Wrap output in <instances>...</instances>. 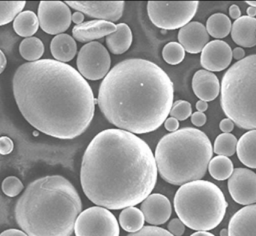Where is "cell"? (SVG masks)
<instances>
[{
    "mask_svg": "<svg viewBox=\"0 0 256 236\" xmlns=\"http://www.w3.org/2000/svg\"><path fill=\"white\" fill-rule=\"evenodd\" d=\"M12 88L24 118L49 136L74 139L94 118L96 99L90 84L66 63L54 59L25 63L15 71Z\"/></svg>",
    "mask_w": 256,
    "mask_h": 236,
    "instance_id": "cell-1",
    "label": "cell"
},
{
    "mask_svg": "<svg viewBox=\"0 0 256 236\" xmlns=\"http://www.w3.org/2000/svg\"><path fill=\"white\" fill-rule=\"evenodd\" d=\"M76 66L84 79L100 80L106 77L110 70V55L102 43L90 42L82 46L78 52Z\"/></svg>",
    "mask_w": 256,
    "mask_h": 236,
    "instance_id": "cell-10",
    "label": "cell"
},
{
    "mask_svg": "<svg viewBox=\"0 0 256 236\" xmlns=\"http://www.w3.org/2000/svg\"><path fill=\"white\" fill-rule=\"evenodd\" d=\"M190 236H215L214 234L210 233L207 232V231H198V232L194 233Z\"/></svg>",
    "mask_w": 256,
    "mask_h": 236,
    "instance_id": "cell-46",
    "label": "cell"
},
{
    "mask_svg": "<svg viewBox=\"0 0 256 236\" xmlns=\"http://www.w3.org/2000/svg\"><path fill=\"white\" fill-rule=\"evenodd\" d=\"M174 207L185 226L192 231H209L220 225L228 203L214 183L200 180L179 188L174 196Z\"/></svg>",
    "mask_w": 256,
    "mask_h": 236,
    "instance_id": "cell-6",
    "label": "cell"
},
{
    "mask_svg": "<svg viewBox=\"0 0 256 236\" xmlns=\"http://www.w3.org/2000/svg\"><path fill=\"white\" fill-rule=\"evenodd\" d=\"M231 34L233 41L242 47L256 46V18L240 16L233 22Z\"/></svg>",
    "mask_w": 256,
    "mask_h": 236,
    "instance_id": "cell-20",
    "label": "cell"
},
{
    "mask_svg": "<svg viewBox=\"0 0 256 236\" xmlns=\"http://www.w3.org/2000/svg\"><path fill=\"white\" fill-rule=\"evenodd\" d=\"M236 152L242 164L256 169V129L250 130L240 137Z\"/></svg>",
    "mask_w": 256,
    "mask_h": 236,
    "instance_id": "cell-23",
    "label": "cell"
},
{
    "mask_svg": "<svg viewBox=\"0 0 256 236\" xmlns=\"http://www.w3.org/2000/svg\"><path fill=\"white\" fill-rule=\"evenodd\" d=\"M116 31V25L108 21L94 19L74 26L72 34L74 40L81 43H90L93 40L106 37Z\"/></svg>",
    "mask_w": 256,
    "mask_h": 236,
    "instance_id": "cell-17",
    "label": "cell"
},
{
    "mask_svg": "<svg viewBox=\"0 0 256 236\" xmlns=\"http://www.w3.org/2000/svg\"><path fill=\"white\" fill-rule=\"evenodd\" d=\"M230 15L232 19H236V20L240 17L242 11H240V8H239L237 4H232V5L230 6Z\"/></svg>",
    "mask_w": 256,
    "mask_h": 236,
    "instance_id": "cell-41",
    "label": "cell"
},
{
    "mask_svg": "<svg viewBox=\"0 0 256 236\" xmlns=\"http://www.w3.org/2000/svg\"><path fill=\"white\" fill-rule=\"evenodd\" d=\"M198 4V1H149L148 14L152 23L158 28L176 30L190 22L196 13Z\"/></svg>",
    "mask_w": 256,
    "mask_h": 236,
    "instance_id": "cell-8",
    "label": "cell"
},
{
    "mask_svg": "<svg viewBox=\"0 0 256 236\" xmlns=\"http://www.w3.org/2000/svg\"><path fill=\"white\" fill-rule=\"evenodd\" d=\"M228 236H256V204L240 209L228 224Z\"/></svg>",
    "mask_w": 256,
    "mask_h": 236,
    "instance_id": "cell-19",
    "label": "cell"
},
{
    "mask_svg": "<svg viewBox=\"0 0 256 236\" xmlns=\"http://www.w3.org/2000/svg\"><path fill=\"white\" fill-rule=\"evenodd\" d=\"M245 55H246V53H245L244 49L242 47H236L233 49L232 58H234L237 61H240V60L244 59Z\"/></svg>",
    "mask_w": 256,
    "mask_h": 236,
    "instance_id": "cell-42",
    "label": "cell"
},
{
    "mask_svg": "<svg viewBox=\"0 0 256 236\" xmlns=\"http://www.w3.org/2000/svg\"><path fill=\"white\" fill-rule=\"evenodd\" d=\"M179 121L174 118H168L165 120V129L168 132H174L177 131L179 128Z\"/></svg>",
    "mask_w": 256,
    "mask_h": 236,
    "instance_id": "cell-39",
    "label": "cell"
},
{
    "mask_svg": "<svg viewBox=\"0 0 256 236\" xmlns=\"http://www.w3.org/2000/svg\"><path fill=\"white\" fill-rule=\"evenodd\" d=\"M7 65V58L4 52L0 49V74L4 71Z\"/></svg>",
    "mask_w": 256,
    "mask_h": 236,
    "instance_id": "cell-45",
    "label": "cell"
},
{
    "mask_svg": "<svg viewBox=\"0 0 256 236\" xmlns=\"http://www.w3.org/2000/svg\"><path fill=\"white\" fill-rule=\"evenodd\" d=\"M50 52L56 61L68 62L76 55L78 45L74 38L69 34H58L51 40Z\"/></svg>",
    "mask_w": 256,
    "mask_h": 236,
    "instance_id": "cell-21",
    "label": "cell"
},
{
    "mask_svg": "<svg viewBox=\"0 0 256 236\" xmlns=\"http://www.w3.org/2000/svg\"><path fill=\"white\" fill-rule=\"evenodd\" d=\"M120 224L124 231L134 234L144 228V216L140 209L128 207L120 213Z\"/></svg>",
    "mask_w": 256,
    "mask_h": 236,
    "instance_id": "cell-26",
    "label": "cell"
},
{
    "mask_svg": "<svg viewBox=\"0 0 256 236\" xmlns=\"http://www.w3.org/2000/svg\"><path fill=\"white\" fill-rule=\"evenodd\" d=\"M246 2L250 4V6H252L256 8V1H246Z\"/></svg>",
    "mask_w": 256,
    "mask_h": 236,
    "instance_id": "cell-49",
    "label": "cell"
},
{
    "mask_svg": "<svg viewBox=\"0 0 256 236\" xmlns=\"http://www.w3.org/2000/svg\"><path fill=\"white\" fill-rule=\"evenodd\" d=\"M141 210L144 222L154 226L164 225L172 213L170 200L160 194H152L142 201Z\"/></svg>",
    "mask_w": 256,
    "mask_h": 236,
    "instance_id": "cell-15",
    "label": "cell"
},
{
    "mask_svg": "<svg viewBox=\"0 0 256 236\" xmlns=\"http://www.w3.org/2000/svg\"><path fill=\"white\" fill-rule=\"evenodd\" d=\"M14 150L13 141L7 136L0 137V155L6 156Z\"/></svg>",
    "mask_w": 256,
    "mask_h": 236,
    "instance_id": "cell-36",
    "label": "cell"
},
{
    "mask_svg": "<svg viewBox=\"0 0 256 236\" xmlns=\"http://www.w3.org/2000/svg\"><path fill=\"white\" fill-rule=\"evenodd\" d=\"M128 236H174L166 230L154 226L144 227L138 232L130 234Z\"/></svg>",
    "mask_w": 256,
    "mask_h": 236,
    "instance_id": "cell-34",
    "label": "cell"
},
{
    "mask_svg": "<svg viewBox=\"0 0 256 236\" xmlns=\"http://www.w3.org/2000/svg\"><path fill=\"white\" fill-rule=\"evenodd\" d=\"M234 170L232 162L226 156H215L210 160L208 165L210 176L218 181H224L230 179Z\"/></svg>",
    "mask_w": 256,
    "mask_h": 236,
    "instance_id": "cell-27",
    "label": "cell"
},
{
    "mask_svg": "<svg viewBox=\"0 0 256 236\" xmlns=\"http://www.w3.org/2000/svg\"><path fill=\"white\" fill-rule=\"evenodd\" d=\"M232 26L231 19L222 13H214L206 22V30L208 34L218 39L227 37L231 32Z\"/></svg>",
    "mask_w": 256,
    "mask_h": 236,
    "instance_id": "cell-25",
    "label": "cell"
},
{
    "mask_svg": "<svg viewBox=\"0 0 256 236\" xmlns=\"http://www.w3.org/2000/svg\"><path fill=\"white\" fill-rule=\"evenodd\" d=\"M0 236H28V235L24 231L16 229H10L2 233Z\"/></svg>",
    "mask_w": 256,
    "mask_h": 236,
    "instance_id": "cell-40",
    "label": "cell"
},
{
    "mask_svg": "<svg viewBox=\"0 0 256 236\" xmlns=\"http://www.w3.org/2000/svg\"><path fill=\"white\" fill-rule=\"evenodd\" d=\"M84 19H85V16H84V13H81V12L76 11L72 13V22H74L76 25L82 24V22H84Z\"/></svg>",
    "mask_w": 256,
    "mask_h": 236,
    "instance_id": "cell-43",
    "label": "cell"
},
{
    "mask_svg": "<svg viewBox=\"0 0 256 236\" xmlns=\"http://www.w3.org/2000/svg\"><path fill=\"white\" fill-rule=\"evenodd\" d=\"M220 236H228V230L222 229L220 232Z\"/></svg>",
    "mask_w": 256,
    "mask_h": 236,
    "instance_id": "cell-48",
    "label": "cell"
},
{
    "mask_svg": "<svg viewBox=\"0 0 256 236\" xmlns=\"http://www.w3.org/2000/svg\"><path fill=\"white\" fill-rule=\"evenodd\" d=\"M234 128V123L231 119L225 118L220 123V129L224 133H230Z\"/></svg>",
    "mask_w": 256,
    "mask_h": 236,
    "instance_id": "cell-38",
    "label": "cell"
},
{
    "mask_svg": "<svg viewBox=\"0 0 256 236\" xmlns=\"http://www.w3.org/2000/svg\"><path fill=\"white\" fill-rule=\"evenodd\" d=\"M232 61L231 46L221 40L208 42L202 51V67L210 72H220L230 67Z\"/></svg>",
    "mask_w": 256,
    "mask_h": 236,
    "instance_id": "cell-14",
    "label": "cell"
},
{
    "mask_svg": "<svg viewBox=\"0 0 256 236\" xmlns=\"http://www.w3.org/2000/svg\"><path fill=\"white\" fill-rule=\"evenodd\" d=\"M238 139L231 133H222L216 137L214 150L219 156H232L237 150Z\"/></svg>",
    "mask_w": 256,
    "mask_h": 236,
    "instance_id": "cell-29",
    "label": "cell"
},
{
    "mask_svg": "<svg viewBox=\"0 0 256 236\" xmlns=\"http://www.w3.org/2000/svg\"><path fill=\"white\" fill-rule=\"evenodd\" d=\"M207 122V117L202 112H194L191 115V123L197 127L204 126Z\"/></svg>",
    "mask_w": 256,
    "mask_h": 236,
    "instance_id": "cell-37",
    "label": "cell"
},
{
    "mask_svg": "<svg viewBox=\"0 0 256 236\" xmlns=\"http://www.w3.org/2000/svg\"><path fill=\"white\" fill-rule=\"evenodd\" d=\"M74 233L76 236H120V229L118 221L110 211L93 207L79 215Z\"/></svg>",
    "mask_w": 256,
    "mask_h": 236,
    "instance_id": "cell-9",
    "label": "cell"
},
{
    "mask_svg": "<svg viewBox=\"0 0 256 236\" xmlns=\"http://www.w3.org/2000/svg\"><path fill=\"white\" fill-rule=\"evenodd\" d=\"M178 37L184 50L190 54L202 52L210 38L206 27L197 21L189 22L180 28Z\"/></svg>",
    "mask_w": 256,
    "mask_h": 236,
    "instance_id": "cell-16",
    "label": "cell"
},
{
    "mask_svg": "<svg viewBox=\"0 0 256 236\" xmlns=\"http://www.w3.org/2000/svg\"><path fill=\"white\" fill-rule=\"evenodd\" d=\"M132 41V31L129 25L124 22L117 24L116 31L106 37L108 49L114 55H122L127 52Z\"/></svg>",
    "mask_w": 256,
    "mask_h": 236,
    "instance_id": "cell-22",
    "label": "cell"
},
{
    "mask_svg": "<svg viewBox=\"0 0 256 236\" xmlns=\"http://www.w3.org/2000/svg\"><path fill=\"white\" fill-rule=\"evenodd\" d=\"M213 152L204 132L186 127L164 135L155 149L154 159L161 178L182 186L204 177Z\"/></svg>",
    "mask_w": 256,
    "mask_h": 236,
    "instance_id": "cell-5",
    "label": "cell"
},
{
    "mask_svg": "<svg viewBox=\"0 0 256 236\" xmlns=\"http://www.w3.org/2000/svg\"><path fill=\"white\" fill-rule=\"evenodd\" d=\"M24 184L16 177H8L2 183V190L6 196L15 198L24 190Z\"/></svg>",
    "mask_w": 256,
    "mask_h": 236,
    "instance_id": "cell-32",
    "label": "cell"
},
{
    "mask_svg": "<svg viewBox=\"0 0 256 236\" xmlns=\"http://www.w3.org/2000/svg\"><path fill=\"white\" fill-rule=\"evenodd\" d=\"M246 13H248V16H250V17H254V16H256V7L250 6L248 8V10H246Z\"/></svg>",
    "mask_w": 256,
    "mask_h": 236,
    "instance_id": "cell-47",
    "label": "cell"
},
{
    "mask_svg": "<svg viewBox=\"0 0 256 236\" xmlns=\"http://www.w3.org/2000/svg\"><path fill=\"white\" fill-rule=\"evenodd\" d=\"M19 51L24 59L33 62L42 58L44 52V46L43 42L38 37H27L21 41Z\"/></svg>",
    "mask_w": 256,
    "mask_h": 236,
    "instance_id": "cell-28",
    "label": "cell"
},
{
    "mask_svg": "<svg viewBox=\"0 0 256 236\" xmlns=\"http://www.w3.org/2000/svg\"><path fill=\"white\" fill-rule=\"evenodd\" d=\"M162 55L167 64L177 65L184 59L185 50L178 42H170L162 49Z\"/></svg>",
    "mask_w": 256,
    "mask_h": 236,
    "instance_id": "cell-31",
    "label": "cell"
},
{
    "mask_svg": "<svg viewBox=\"0 0 256 236\" xmlns=\"http://www.w3.org/2000/svg\"><path fill=\"white\" fill-rule=\"evenodd\" d=\"M38 27V18L32 10L20 12L14 19V29L20 37H32L37 32Z\"/></svg>",
    "mask_w": 256,
    "mask_h": 236,
    "instance_id": "cell-24",
    "label": "cell"
},
{
    "mask_svg": "<svg viewBox=\"0 0 256 236\" xmlns=\"http://www.w3.org/2000/svg\"><path fill=\"white\" fill-rule=\"evenodd\" d=\"M154 156L146 141L120 129L99 132L82 157L80 182L98 207L122 210L142 202L158 180Z\"/></svg>",
    "mask_w": 256,
    "mask_h": 236,
    "instance_id": "cell-2",
    "label": "cell"
},
{
    "mask_svg": "<svg viewBox=\"0 0 256 236\" xmlns=\"http://www.w3.org/2000/svg\"><path fill=\"white\" fill-rule=\"evenodd\" d=\"M72 13L66 2L42 1L38 8L39 25L44 32L52 35L63 34L72 25Z\"/></svg>",
    "mask_w": 256,
    "mask_h": 236,
    "instance_id": "cell-11",
    "label": "cell"
},
{
    "mask_svg": "<svg viewBox=\"0 0 256 236\" xmlns=\"http://www.w3.org/2000/svg\"><path fill=\"white\" fill-rule=\"evenodd\" d=\"M25 1H0V26L8 24L24 10Z\"/></svg>",
    "mask_w": 256,
    "mask_h": 236,
    "instance_id": "cell-30",
    "label": "cell"
},
{
    "mask_svg": "<svg viewBox=\"0 0 256 236\" xmlns=\"http://www.w3.org/2000/svg\"><path fill=\"white\" fill-rule=\"evenodd\" d=\"M168 232L174 236H182L185 232V225L179 219H174L168 225Z\"/></svg>",
    "mask_w": 256,
    "mask_h": 236,
    "instance_id": "cell-35",
    "label": "cell"
},
{
    "mask_svg": "<svg viewBox=\"0 0 256 236\" xmlns=\"http://www.w3.org/2000/svg\"><path fill=\"white\" fill-rule=\"evenodd\" d=\"M69 7L92 18L117 22L122 16L126 2L117 1H66Z\"/></svg>",
    "mask_w": 256,
    "mask_h": 236,
    "instance_id": "cell-13",
    "label": "cell"
},
{
    "mask_svg": "<svg viewBox=\"0 0 256 236\" xmlns=\"http://www.w3.org/2000/svg\"><path fill=\"white\" fill-rule=\"evenodd\" d=\"M196 108L198 112L204 113L208 109V104L207 102L203 101V100H198L196 104Z\"/></svg>",
    "mask_w": 256,
    "mask_h": 236,
    "instance_id": "cell-44",
    "label": "cell"
},
{
    "mask_svg": "<svg viewBox=\"0 0 256 236\" xmlns=\"http://www.w3.org/2000/svg\"><path fill=\"white\" fill-rule=\"evenodd\" d=\"M220 103L225 115L238 127L256 129V54L237 61L226 72Z\"/></svg>",
    "mask_w": 256,
    "mask_h": 236,
    "instance_id": "cell-7",
    "label": "cell"
},
{
    "mask_svg": "<svg viewBox=\"0 0 256 236\" xmlns=\"http://www.w3.org/2000/svg\"><path fill=\"white\" fill-rule=\"evenodd\" d=\"M170 115L178 121H184L192 115V106L186 100H178L173 103Z\"/></svg>",
    "mask_w": 256,
    "mask_h": 236,
    "instance_id": "cell-33",
    "label": "cell"
},
{
    "mask_svg": "<svg viewBox=\"0 0 256 236\" xmlns=\"http://www.w3.org/2000/svg\"><path fill=\"white\" fill-rule=\"evenodd\" d=\"M82 211L78 191L62 176L32 182L16 201V224L28 236H70Z\"/></svg>",
    "mask_w": 256,
    "mask_h": 236,
    "instance_id": "cell-4",
    "label": "cell"
},
{
    "mask_svg": "<svg viewBox=\"0 0 256 236\" xmlns=\"http://www.w3.org/2000/svg\"><path fill=\"white\" fill-rule=\"evenodd\" d=\"M192 88L195 95L206 102L214 100L220 92V84L218 76L206 70L196 72L192 77Z\"/></svg>",
    "mask_w": 256,
    "mask_h": 236,
    "instance_id": "cell-18",
    "label": "cell"
},
{
    "mask_svg": "<svg viewBox=\"0 0 256 236\" xmlns=\"http://www.w3.org/2000/svg\"><path fill=\"white\" fill-rule=\"evenodd\" d=\"M228 189L237 204L243 206L256 204V173L248 168H236L228 179Z\"/></svg>",
    "mask_w": 256,
    "mask_h": 236,
    "instance_id": "cell-12",
    "label": "cell"
},
{
    "mask_svg": "<svg viewBox=\"0 0 256 236\" xmlns=\"http://www.w3.org/2000/svg\"><path fill=\"white\" fill-rule=\"evenodd\" d=\"M174 87L170 76L148 60L130 58L114 66L99 88L104 117L122 130L150 133L170 115Z\"/></svg>",
    "mask_w": 256,
    "mask_h": 236,
    "instance_id": "cell-3",
    "label": "cell"
}]
</instances>
